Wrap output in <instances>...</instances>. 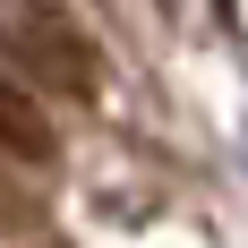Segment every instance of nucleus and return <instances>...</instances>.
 Returning a JSON list of instances; mask_svg holds the SVG:
<instances>
[{
  "label": "nucleus",
  "instance_id": "obj_2",
  "mask_svg": "<svg viewBox=\"0 0 248 248\" xmlns=\"http://www.w3.org/2000/svg\"><path fill=\"white\" fill-rule=\"evenodd\" d=\"M0 154L9 163H26V171H51L60 163V137H51V111L34 94H26L17 77L0 69Z\"/></svg>",
  "mask_w": 248,
  "mask_h": 248
},
{
  "label": "nucleus",
  "instance_id": "obj_1",
  "mask_svg": "<svg viewBox=\"0 0 248 248\" xmlns=\"http://www.w3.org/2000/svg\"><path fill=\"white\" fill-rule=\"evenodd\" d=\"M0 69L17 77L26 94H69V103H94L103 94V51L86 43V26L69 9H43V0H26V9H0Z\"/></svg>",
  "mask_w": 248,
  "mask_h": 248
}]
</instances>
